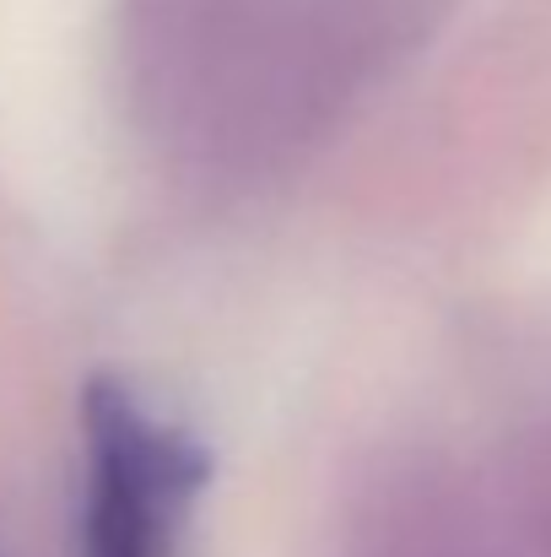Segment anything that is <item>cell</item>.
I'll return each mask as SVG.
<instances>
[{"mask_svg":"<svg viewBox=\"0 0 551 557\" xmlns=\"http://www.w3.org/2000/svg\"><path fill=\"white\" fill-rule=\"evenodd\" d=\"M0 557H5V553H0Z\"/></svg>","mask_w":551,"mask_h":557,"instance_id":"7a4b0ae2","label":"cell"},{"mask_svg":"<svg viewBox=\"0 0 551 557\" xmlns=\"http://www.w3.org/2000/svg\"><path fill=\"white\" fill-rule=\"evenodd\" d=\"M82 417V557H174L184 515L211 476V455L120 379H92Z\"/></svg>","mask_w":551,"mask_h":557,"instance_id":"6da1fadb","label":"cell"}]
</instances>
